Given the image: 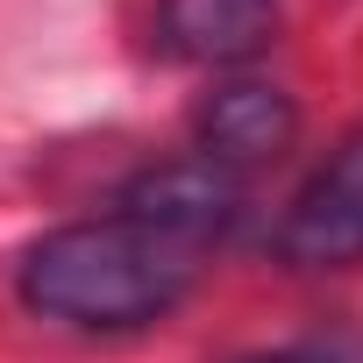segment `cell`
<instances>
[{"instance_id":"cell-1","label":"cell","mask_w":363,"mask_h":363,"mask_svg":"<svg viewBox=\"0 0 363 363\" xmlns=\"http://www.w3.org/2000/svg\"><path fill=\"white\" fill-rule=\"evenodd\" d=\"M193 257L186 242H171L128 214H100V221H72L50 228L29 264H22V299L43 320L65 328H143L157 313H171L193 285Z\"/></svg>"},{"instance_id":"cell-2","label":"cell","mask_w":363,"mask_h":363,"mask_svg":"<svg viewBox=\"0 0 363 363\" xmlns=\"http://www.w3.org/2000/svg\"><path fill=\"white\" fill-rule=\"evenodd\" d=\"M121 214L171 235V242H186V250H200V242L235 228L242 178L228 164H214V157H171V164H150L121 186Z\"/></svg>"},{"instance_id":"cell-3","label":"cell","mask_w":363,"mask_h":363,"mask_svg":"<svg viewBox=\"0 0 363 363\" xmlns=\"http://www.w3.org/2000/svg\"><path fill=\"white\" fill-rule=\"evenodd\" d=\"M278 257L292 271H342L363 264V135H349L306 186L278 228Z\"/></svg>"},{"instance_id":"cell-4","label":"cell","mask_w":363,"mask_h":363,"mask_svg":"<svg viewBox=\"0 0 363 363\" xmlns=\"http://www.w3.org/2000/svg\"><path fill=\"white\" fill-rule=\"evenodd\" d=\"M193 135H200V157L214 164H264L278 157L292 135H299V107L285 86H264V79H228L200 100L193 114Z\"/></svg>"},{"instance_id":"cell-5","label":"cell","mask_w":363,"mask_h":363,"mask_svg":"<svg viewBox=\"0 0 363 363\" xmlns=\"http://www.w3.org/2000/svg\"><path fill=\"white\" fill-rule=\"evenodd\" d=\"M278 36V0H157V43L186 65H242Z\"/></svg>"},{"instance_id":"cell-6","label":"cell","mask_w":363,"mask_h":363,"mask_svg":"<svg viewBox=\"0 0 363 363\" xmlns=\"http://www.w3.org/2000/svg\"><path fill=\"white\" fill-rule=\"evenodd\" d=\"M242 363H349V356L320 349V342H299V349H264V356H242Z\"/></svg>"}]
</instances>
